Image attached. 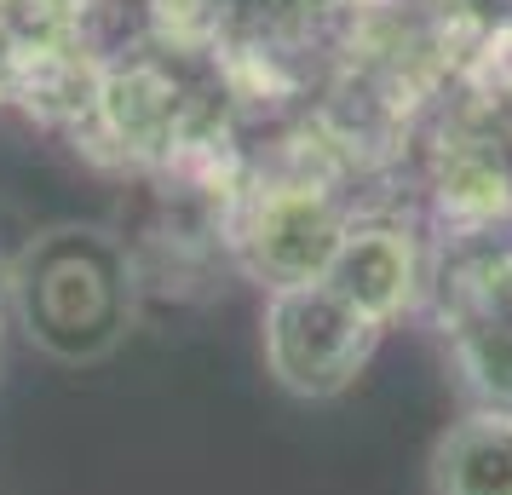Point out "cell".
Returning a JSON list of instances; mask_svg holds the SVG:
<instances>
[{
	"label": "cell",
	"instance_id": "obj_1",
	"mask_svg": "<svg viewBox=\"0 0 512 495\" xmlns=\"http://www.w3.org/2000/svg\"><path fill=\"white\" fill-rule=\"evenodd\" d=\"M139 260L110 225L58 219L24 231L12 254V329L64 369H87L121 352L139 323Z\"/></svg>",
	"mask_w": 512,
	"mask_h": 495
},
{
	"label": "cell",
	"instance_id": "obj_2",
	"mask_svg": "<svg viewBox=\"0 0 512 495\" xmlns=\"http://www.w3.org/2000/svg\"><path fill=\"white\" fill-rule=\"evenodd\" d=\"M420 317L443 340L461 392L512 409V219L432 231V277Z\"/></svg>",
	"mask_w": 512,
	"mask_h": 495
},
{
	"label": "cell",
	"instance_id": "obj_4",
	"mask_svg": "<svg viewBox=\"0 0 512 495\" xmlns=\"http://www.w3.org/2000/svg\"><path fill=\"white\" fill-rule=\"evenodd\" d=\"M426 495H512V409L472 403L426 449Z\"/></svg>",
	"mask_w": 512,
	"mask_h": 495
},
{
	"label": "cell",
	"instance_id": "obj_5",
	"mask_svg": "<svg viewBox=\"0 0 512 495\" xmlns=\"http://www.w3.org/2000/svg\"><path fill=\"white\" fill-rule=\"evenodd\" d=\"M6 219L12 213L0 208V363H6V334H12V254L24 242V231H12Z\"/></svg>",
	"mask_w": 512,
	"mask_h": 495
},
{
	"label": "cell",
	"instance_id": "obj_3",
	"mask_svg": "<svg viewBox=\"0 0 512 495\" xmlns=\"http://www.w3.org/2000/svg\"><path fill=\"white\" fill-rule=\"evenodd\" d=\"M386 334L392 329L380 317H369L340 283L311 277V283L265 294L259 352H265V375L277 380L288 398L328 403L363 380V369L374 363Z\"/></svg>",
	"mask_w": 512,
	"mask_h": 495
}]
</instances>
